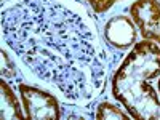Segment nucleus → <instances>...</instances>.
I'll return each mask as SVG.
<instances>
[{"instance_id": "0eeeda50", "label": "nucleus", "mask_w": 160, "mask_h": 120, "mask_svg": "<svg viewBox=\"0 0 160 120\" xmlns=\"http://www.w3.org/2000/svg\"><path fill=\"white\" fill-rule=\"evenodd\" d=\"M95 117L98 120H109V118H120V120H127L130 118V112L123 111V109H120L118 106L112 104V102H108V101H104V102H99L96 106V114Z\"/></svg>"}, {"instance_id": "7ed1b4c3", "label": "nucleus", "mask_w": 160, "mask_h": 120, "mask_svg": "<svg viewBox=\"0 0 160 120\" xmlns=\"http://www.w3.org/2000/svg\"><path fill=\"white\" fill-rule=\"evenodd\" d=\"M19 96L26 118H61L62 111L59 101L51 93L28 83H19Z\"/></svg>"}, {"instance_id": "9d476101", "label": "nucleus", "mask_w": 160, "mask_h": 120, "mask_svg": "<svg viewBox=\"0 0 160 120\" xmlns=\"http://www.w3.org/2000/svg\"><path fill=\"white\" fill-rule=\"evenodd\" d=\"M87 2H88V3H90V2H91V0H87Z\"/></svg>"}, {"instance_id": "1a4fd4ad", "label": "nucleus", "mask_w": 160, "mask_h": 120, "mask_svg": "<svg viewBox=\"0 0 160 120\" xmlns=\"http://www.w3.org/2000/svg\"><path fill=\"white\" fill-rule=\"evenodd\" d=\"M158 91H160V78H158Z\"/></svg>"}, {"instance_id": "f8f14e48", "label": "nucleus", "mask_w": 160, "mask_h": 120, "mask_svg": "<svg viewBox=\"0 0 160 120\" xmlns=\"http://www.w3.org/2000/svg\"><path fill=\"white\" fill-rule=\"evenodd\" d=\"M117 2H118V0H117Z\"/></svg>"}, {"instance_id": "20e7f679", "label": "nucleus", "mask_w": 160, "mask_h": 120, "mask_svg": "<svg viewBox=\"0 0 160 120\" xmlns=\"http://www.w3.org/2000/svg\"><path fill=\"white\" fill-rule=\"evenodd\" d=\"M130 15L142 38L160 45V0H136L130 7Z\"/></svg>"}, {"instance_id": "f03ea898", "label": "nucleus", "mask_w": 160, "mask_h": 120, "mask_svg": "<svg viewBox=\"0 0 160 120\" xmlns=\"http://www.w3.org/2000/svg\"><path fill=\"white\" fill-rule=\"evenodd\" d=\"M160 74V45L152 40L136 43L112 77V95L133 118L160 120V101L149 78Z\"/></svg>"}, {"instance_id": "f257e3e1", "label": "nucleus", "mask_w": 160, "mask_h": 120, "mask_svg": "<svg viewBox=\"0 0 160 120\" xmlns=\"http://www.w3.org/2000/svg\"><path fill=\"white\" fill-rule=\"evenodd\" d=\"M5 45L66 101L87 104L106 82L98 26L82 0H5Z\"/></svg>"}, {"instance_id": "423d86ee", "label": "nucleus", "mask_w": 160, "mask_h": 120, "mask_svg": "<svg viewBox=\"0 0 160 120\" xmlns=\"http://www.w3.org/2000/svg\"><path fill=\"white\" fill-rule=\"evenodd\" d=\"M0 91H2V118H26V114L22 112V108L19 106V101L15 95L13 88L5 78L0 80Z\"/></svg>"}, {"instance_id": "9b49d317", "label": "nucleus", "mask_w": 160, "mask_h": 120, "mask_svg": "<svg viewBox=\"0 0 160 120\" xmlns=\"http://www.w3.org/2000/svg\"><path fill=\"white\" fill-rule=\"evenodd\" d=\"M2 2H5V0H2Z\"/></svg>"}, {"instance_id": "6e6552de", "label": "nucleus", "mask_w": 160, "mask_h": 120, "mask_svg": "<svg viewBox=\"0 0 160 120\" xmlns=\"http://www.w3.org/2000/svg\"><path fill=\"white\" fill-rule=\"evenodd\" d=\"M2 77L10 78V80L16 77V69H15V66H13V62L10 61L5 50L2 51Z\"/></svg>"}, {"instance_id": "39448f33", "label": "nucleus", "mask_w": 160, "mask_h": 120, "mask_svg": "<svg viewBox=\"0 0 160 120\" xmlns=\"http://www.w3.org/2000/svg\"><path fill=\"white\" fill-rule=\"evenodd\" d=\"M102 37L106 43L111 45L115 50H128L136 45V24L133 18H128L125 15L114 16L106 22L102 29Z\"/></svg>"}]
</instances>
